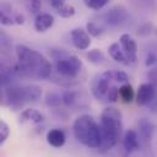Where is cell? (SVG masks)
<instances>
[{
  "label": "cell",
  "instance_id": "30",
  "mask_svg": "<svg viewBox=\"0 0 157 157\" xmlns=\"http://www.w3.org/2000/svg\"><path fill=\"white\" fill-rule=\"evenodd\" d=\"M147 108H148L152 113H157V98H155V99L147 105Z\"/></svg>",
  "mask_w": 157,
  "mask_h": 157
},
{
  "label": "cell",
  "instance_id": "29",
  "mask_svg": "<svg viewBox=\"0 0 157 157\" xmlns=\"http://www.w3.org/2000/svg\"><path fill=\"white\" fill-rule=\"evenodd\" d=\"M156 61H157V56H156V54H155V53H152V52H150V53L146 55V60H145V64H146L147 66H150V65L155 64Z\"/></svg>",
  "mask_w": 157,
  "mask_h": 157
},
{
  "label": "cell",
  "instance_id": "14",
  "mask_svg": "<svg viewBox=\"0 0 157 157\" xmlns=\"http://www.w3.org/2000/svg\"><path fill=\"white\" fill-rule=\"evenodd\" d=\"M54 25V16L50 13H39L34 18V29L37 32H45Z\"/></svg>",
  "mask_w": 157,
  "mask_h": 157
},
{
  "label": "cell",
  "instance_id": "25",
  "mask_svg": "<svg viewBox=\"0 0 157 157\" xmlns=\"http://www.w3.org/2000/svg\"><path fill=\"white\" fill-rule=\"evenodd\" d=\"M26 6H27V9H28V11L31 13H34V15L38 16L39 15V11L42 9V2L38 1V0H31V1H27Z\"/></svg>",
  "mask_w": 157,
  "mask_h": 157
},
{
  "label": "cell",
  "instance_id": "22",
  "mask_svg": "<svg viewBox=\"0 0 157 157\" xmlns=\"http://www.w3.org/2000/svg\"><path fill=\"white\" fill-rule=\"evenodd\" d=\"M83 4L88 9H92V10L98 11V10L103 9L108 4V0H83Z\"/></svg>",
  "mask_w": 157,
  "mask_h": 157
},
{
  "label": "cell",
  "instance_id": "11",
  "mask_svg": "<svg viewBox=\"0 0 157 157\" xmlns=\"http://www.w3.org/2000/svg\"><path fill=\"white\" fill-rule=\"evenodd\" d=\"M137 129H139V135L144 141H150L156 131V125L146 119V118H141L137 121Z\"/></svg>",
  "mask_w": 157,
  "mask_h": 157
},
{
  "label": "cell",
  "instance_id": "24",
  "mask_svg": "<svg viewBox=\"0 0 157 157\" xmlns=\"http://www.w3.org/2000/svg\"><path fill=\"white\" fill-rule=\"evenodd\" d=\"M9 135H10V128H9V125L4 120H0V146L4 145V142L7 140Z\"/></svg>",
  "mask_w": 157,
  "mask_h": 157
},
{
  "label": "cell",
  "instance_id": "27",
  "mask_svg": "<svg viewBox=\"0 0 157 157\" xmlns=\"http://www.w3.org/2000/svg\"><path fill=\"white\" fill-rule=\"evenodd\" d=\"M0 22H1V25H4V26H12V25H16L12 17H10L9 15H6V13H4V12H1V11H0Z\"/></svg>",
  "mask_w": 157,
  "mask_h": 157
},
{
  "label": "cell",
  "instance_id": "17",
  "mask_svg": "<svg viewBox=\"0 0 157 157\" xmlns=\"http://www.w3.org/2000/svg\"><path fill=\"white\" fill-rule=\"evenodd\" d=\"M119 97L121 98V101L124 103H131L134 101V98H136L134 88L129 82L119 86Z\"/></svg>",
  "mask_w": 157,
  "mask_h": 157
},
{
  "label": "cell",
  "instance_id": "13",
  "mask_svg": "<svg viewBox=\"0 0 157 157\" xmlns=\"http://www.w3.org/2000/svg\"><path fill=\"white\" fill-rule=\"evenodd\" d=\"M47 141L50 146L55 148H60L65 145V141H66L65 132L61 129H52L47 132Z\"/></svg>",
  "mask_w": 157,
  "mask_h": 157
},
{
  "label": "cell",
  "instance_id": "26",
  "mask_svg": "<svg viewBox=\"0 0 157 157\" xmlns=\"http://www.w3.org/2000/svg\"><path fill=\"white\" fill-rule=\"evenodd\" d=\"M147 80H148V83H151L152 86H155L157 88V67L148 70V72H147Z\"/></svg>",
  "mask_w": 157,
  "mask_h": 157
},
{
  "label": "cell",
  "instance_id": "12",
  "mask_svg": "<svg viewBox=\"0 0 157 157\" xmlns=\"http://www.w3.org/2000/svg\"><path fill=\"white\" fill-rule=\"evenodd\" d=\"M44 120V115L33 108H26L20 114V123H33V124H40Z\"/></svg>",
  "mask_w": 157,
  "mask_h": 157
},
{
  "label": "cell",
  "instance_id": "21",
  "mask_svg": "<svg viewBox=\"0 0 157 157\" xmlns=\"http://www.w3.org/2000/svg\"><path fill=\"white\" fill-rule=\"evenodd\" d=\"M61 98H63V103H64L65 105H67V107H72V105L76 103V101H77V92L71 91V90L64 91Z\"/></svg>",
  "mask_w": 157,
  "mask_h": 157
},
{
  "label": "cell",
  "instance_id": "20",
  "mask_svg": "<svg viewBox=\"0 0 157 157\" xmlns=\"http://www.w3.org/2000/svg\"><path fill=\"white\" fill-rule=\"evenodd\" d=\"M44 102L48 107H53V108H56L59 107L61 103H63V98L55 93V92H48L45 94V98H44Z\"/></svg>",
  "mask_w": 157,
  "mask_h": 157
},
{
  "label": "cell",
  "instance_id": "7",
  "mask_svg": "<svg viewBox=\"0 0 157 157\" xmlns=\"http://www.w3.org/2000/svg\"><path fill=\"white\" fill-rule=\"evenodd\" d=\"M155 98H157V88L151 83H141L136 92V103L140 107H147Z\"/></svg>",
  "mask_w": 157,
  "mask_h": 157
},
{
  "label": "cell",
  "instance_id": "6",
  "mask_svg": "<svg viewBox=\"0 0 157 157\" xmlns=\"http://www.w3.org/2000/svg\"><path fill=\"white\" fill-rule=\"evenodd\" d=\"M117 85L115 74L114 70H108L102 74L96 75L90 85V90L93 94V97L98 101L107 102V94L112 86Z\"/></svg>",
  "mask_w": 157,
  "mask_h": 157
},
{
  "label": "cell",
  "instance_id": "3",
  "mask_svg": "<svg viewBox=\"0 0 157 157\" xmlns=\"http://www.w3.org/2000/svg\"><path fill=\"white\" fill-rule=\"evenodd\" d=\"M42 97V88L36 85L26 86H9L1 90L2 104L7 105L12 110H18L28 103L37 102Z\"/></svg>",
  "mask_w": 157,
  "mask_h": 157
},
{
  "label": "cell",
  "instance_id": "31",
  "mask_svg": "<svg viewBox=\"0 0 157 157\" xmlns=\"http://www.w3.org/2000/svg\"><path fill=\"white\" fill-rule=\"evenodd\" d=\"M155 32H156V36H157V28H156V29H155Z\"/></svg>",
  "mask_w": 157,
  "mask_h": 157
},
{
  "label": "cell",
  "instance_id": "1",
  "mask_svg": "<svg viewBox=\"0 0 157 157\" xmlns=\"http://www.w3.org/2000/svg\"><path fill=\"white\" fill-rule=\"evenodd\" d=\"M20 75L33 80H45L52 75L50 61L39 52L23 44L15 48Z\"/></svg>",
  "mask_w": 157,
  "mask_h": 157
},
{
  "label": "cell",
  "instance_id": "15",
  "mask_svg": "<svg viewBox=\"0 0 157 157\" xmlns=\"http://www.w3.org/2000/svg\"><path fill=\"white\" fill-rule=\"evenodd\" d=\"M123 146L128 152H132L139 148L140 142H139V136L137 132L132 129H129L124 136H123Z\"/></svg>",
  "mask_w": 157,
  "mask_h": 157
},
{
  "label": "cell",
  "instance_id": "8",
  "mask_svg": "<svg viewBox=\"0 0 157 157\" xmlns=\"http://www.w3.org/2000/svg\"><path fill=\"white\" fill-rule=\"evenodd\" d=\"M128 11L124 6L121 5H115L113 7H110L105 15H104V18H105V22L112 26V27H117V26H120L121 23H124L128 18Z\"/></svg>",
  "mask_w": 157,
  "mask_h": 157
},
{
  "label": "cell",
  "instance_id": "18",
  "mask_svg": "<svg viewBox=\"0 0 157 157\" xmlns=\"http://www.w3.org/2000/svg\"><path fill=\"white\" fill-rule=\"evenodd\" d=\"M86 56H87L88 61L94 64V65H99V64H102L104 61V54L99 49H91V50H88Z\"/></svg>",
  "mask_w": 157,
  "mask_h": 157
},
{
  "label": "cell",
  "instance_id": "23",
  "mask_svg": "<svg viewBox=\"0 0 157 157\" xmlns=\"http://www.w3.org/2000/svg\"><path fill=\"white\" fill-rule=\"evenodd\" d=\"M86 31L92 37H99L102 34V32H103L102 28L96 22H93V21H90V22L86 23Z\"/></svg>",
  "mask_w": 157,
  "mask_h": 157
},
{
  "label": "cell",
  "instance_id": "10",
  "mask_svg": "<svg viewBox=\"0 0 157 157\" xmlns=\"http://www.w3.org/2000/svg\"><path fill=\"white\" fill-rule=\"evenodd\" d=\"M72 44L78 50H86L91 45V38L86 29L81 27H76L70 32Z\"/></svg>",
  "mask_w": 157,
  "mask_h": 157
},
{
  "label": "cell",
  "instance_id": "9",
  "mask_svg": "<svg viewBox=\"0 0 157 157\" xmlns=\"http://www.w3.org/2000/svg\"><path fill=\"white\" fill-rule=\"evenodd\" d=\"M119 44H120L121 49L124 50V53L126 54V58H128L129 63L134 64L137 59V56H136L137 45H136V42L134 40V38L129 33H123L119 38Z\"/></svg>",
  "mask_w": 157,
  "mask_h": 157
},
{
  "label": "cell",
  "instance_id": "28",
  "mask_svg": "<svg viewBox=\"0 0 157 157\" xmlns=\"http://www.w3.org/2000/svg\"><path fill=\"white\" fill-rule=\"evenodd\" d=\"M151 31H152V25H151V23H145V25H142V26L137 29V34H140V36L150 34Z\"/></svg>",
  "mask_w": 157,
  "mask_h": 157
},
{
  "label": "cell",
  "instance_id": "19",
  "mask_svg": "<svg viewBox=\"0 0 157 157\" xmlns=\"http://www.w3.org/2000/svg\"><path fill=\"white\" fill-rule=\"evenodd\" d=\"M56 12H58L59 16H61V17H64V18H69V17H72L76 11H75V7H74L72 5H70V4H67V2L64 1V2L56 9Z\"/></svg>",
  "mask_w": 157,
  "mask_h": 157
},
{
  "label": "cell",
  "instance_id": "2",
  "mask_svg": "<svg viewBox=\"0 0 157 157\" xmlns=\"http://www.w3.org/2000/svg\"><path fill=\"white\" fill-rule=\"evenodd\" d=\"M121 118H123L121 112L115 107L109 105L102 110L99 118L101 139H102L101 147L98 148L99 151L105 152L115 146L123 131Z\"/></svg>",
  "mask_w": 157,
  "mask_h": 157
},
{
  "label": "cell",
  "instance_id": "5",
  "mask_svg": "<svg viewBox=\"0 0 157 157\" xmlns=\"http://www.w3.org/2000/svg\"><path fill=\"white\" fill-rule=\"evenodd\" d=\"M52 58L55 60L56 72L67 80L76 78L82 69V61L78 56L66 53L64 49H52Z\"/></svg>",
  "mask_w": 157,
  "mask_h": 157
},
{
  "label": "cell",
  "instance_id": "16",
  "mask_svg": "<svg viewBox=\"0 0 157 157\" xmlns=\"http://www.w3.org/2000/svg\"><path fill=\"white\" fill-rule=\"evenodd\" d=\"M108 53H109V55L115 61H118V63H120L123 65H130V63H129V60L126 58V54L124 53V50L121 49V47H120L119 43L110 44L109 48H108Z\"/></svg>",
  "mask_w": 157,
  "mask_h": 157
},
{
  "label": "cell",
  "instance_id": "4",
  "mask_svg": "<svg viewBox=\"0 0 157 157\" xmlns=\"http://www.w3.org/2000/svg\"><path fill=\"white\" fill-rule=\"evenodd\" d=\"M72 131L78 142L88 148H99L102 144L99 124L87 114L80 115L75 119Z\"/></svg>",
  "mask_w": 157,
  "mask_h": 157
}]
</instances>
